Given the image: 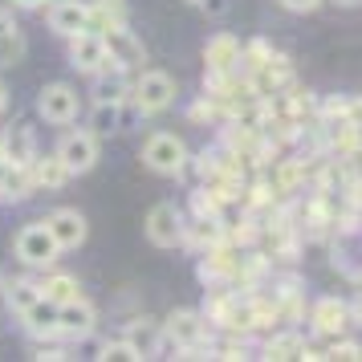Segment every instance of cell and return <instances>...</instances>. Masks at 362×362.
<instances>
[{
    "instance_id": "11",
    "label": "cell",
    "mask_w": 362,
    "mask_h": 362,
    "mask_svg": "<svg viewBox=\"0 0 362 362\" xmlns=\"http://www.w3.org/2000/svg\"><path fill=\"white\" fill-rule=\"evenodd\" d=\"M94 326H98V313H94L90 301L74 297L66 305H57V334H66V338H90Z\"/></svg>"
},
{
    "instance_id": "10",
    "label": "cell",
    "mask_w": 362,
    "mask_h": 362,
    "mask_svg": "<svg viewBox=\"0 0 362 362\" xmlns=\"http://www.w3.org/2000/svg\"><path fill=\"white\" fill-rule=\"evenodd\" d=\"M45 224H49L53 240L62 245V252H69V248H82L86 245V216L78 212V208H57V212L45 216Z\"/></svg>"
},
{
    "instance_id": "14",
    "label": "cell",
    "mask_w": 362,
    "mask_h": 362,
    "mask_svg": "<svg viewBox=\"0 0 362 362\" xmlns=\"http://www.w3.org/2000/svg\"><path fill=\"white\" fill-rule=\"evenodd\" d=\"M350 326V305L338 301V297H322L317 305H313V329L317 334H342Z\"/></svg>"
},
{
    "instance_id": "16",
    "label": "cell",
    "mask_w": 362,
    "mask_h": 362,
    "mask_svg": "<svg viewBox=\"0 0 362 362\" xmlns=\"http://www.w3.org/2000/svg\"><path fill=\"white\" fill-rule=\"evenodd\" d=\"M21 322H25V329L33 338H49V334H57V305L45 301V297H37L33 305L21 313Z\"/></svg>"
},
{
    "instance_id": "6",
    "label": "cell",
    "mask_w": 362,
    "mask_h": 362,
    "mask_svg": "<svg viewBox=\"0 0 362 362\" xmlns=\"http://www.w3.org/2000/svg\"><path fill=\"white\" fill-rule=\"evenodd\" d=\"M69 41V66L78 69V74H98V69L110 66V53H106V41H102V33H94V29H82V33L66 37Z\"/></svg>"
},
{
    "instance_id": "27",
    "label": "cell",
    "mask_w": 362,
    "mask_h": 362,
    "mask_svg": "<svg viewBox=\"0 0 362 362\" xmlns=\"http://www.w3.org/2000/svg\"><path fill=\"white\" fill-rule=\"evenodd\" d=\"M49 0H13V8H25V13H33V8H45Z\"/></svg>"
},
{
    "instance_id": "15",
    "label": "cell",
    "mask_w": 362,
    "mask_h": 362,
    "mask_svg": "<svg viewBox=\"0 0 362 362\" xmlns=\"http://www.w3.org/2000/svg\"><path fill=\"white\" fill-rule=\"evenodd\" d=\"M21 57H25V33L13 21V13L0 8V66H17Z\"/></svg>"
},
{
    "instance_id": "4",
    "label": "cell",
    "mask_w": 362,
    "mask_h": 362,
    "mask_svg": "<svg viewBox=\"0 0 362 362\" xmlns=\"http://www.w3.org/2000/svg\"><path fill=\"white\" fill-rule=\"evenodd\" d=\"M131 98L139 106V115H163L167 106L175 102V78L163 69H147L139 82L131 86Z\"/></svg>"
},
{
    "instance_id": "5",
    "label": "cell",
    "mask_w": 362,
    "mask_h": 362,
    "mask_svg": "<svg viewBox=\"0 0 362 362\" xmlns=\"http://www.w3.org/2000/svg\"><path fill=\"white\" fill-rule=\"evenodd\" d=\"M57 159L69 175H86L98 163V131H66L57 143Z\"/></svg>"
},
{
    "instance_id": "19",
    "label": "cell",
    "mask_w": 362,
    "mask_h": 362,
    "mask_svg": "<svg viewBox=\"0 0 362 362\" xmlns=\"http://www.w3.org/2000/svg\"><path fill=\"white\" fill-rule=\"evenodd\" d=\"M94 78H98L94 102H122V98H127V82H122V69H115V78H106V69H98Z\"/></svg>"
},
{
    "instance_id": "32",
    "label": "cell",
    "mask_w": 362,
    "mask_h": 362,
    "mask_svg": "<svg viewBox=\"0 0 362 362\" xmlns=\"http://www.w3.org/2000/svg\"><path fill=\"white\" fill-rule=\"evenodd\" d=\"M102 4H118V0H102Z\"/></svg>"
},
{
    "instance_id": "8",
    "label": "cell",
    "mask_w": 362,
    "mask_h": 362,
    "mask_svg": "<svg viewBox=\"0 0 362 362\" xmlns=\"http://www.w3.org/2000/svg\"><path fill=\"white\" fill-rule=\"evenodd\" d=\"M94 25V8L82 0H53L49 4V29L57 37H74Z\"/></svg>"
},
{
    "instance_id": "23",
    "label": "cell",
    "mask_w": 362,
    "mask_h": 362,
    "mask_svg": "<svg viewBox=\"0 0 362 362\" xmlns=\"http://www.w3.org/2000/svg\"><path fill=\"white\" fill-rule=\"evenodd\" d=\"M37 175H41V183H45V187H57V183L66 180L69 171H66V167H62V159H57V155H53V159H49V163H45V167H41V171H37Z\"/></svg>"
},
{
    "instance_id": "18",
    "label": "cell",
    "mask_w": 362,
    "mask_h": 362,
    "mask_svg": "<svg viewBox=\"0 0 362 362\" xmlns=\"http://www.w3.org/2000/svg\"><path fill=\"white\" fill-rule=\"evenodd\" d=\"M204 57H208V66H212V69H228L232 62H240V45H236L228 33H220V37H212V41H208Z\"/></svg>"
},
{
    "instance_id": "30",
    "label": "cell",
    "mask_w": 362,
    "mask_h": 362,
    "mask_svg": "<svg viewBox=\"0 0 362 362\" xmlns=\"http://www.w3.org/2000/svg\"><path fill=\"white\" fill-rule=\"evenodd\" d=\"M334 4H342V8H354V4H362V0H334Z\"/></svg>"
},
{
    "instance_id": "12",
    "label": "cell",
    "mask_w": 362,
    "mask_h": 362,
    "mask_svg": "<svg viewBox=\"0 0 362 362\" xmlns=\"http://www.w3.org/2000/svg\"><path fill=\"white\" fill-rule=\"evenodd\" d=\"M122 342L134 350V358H155V354H159V346H163V326H159V322H151V317H139V322L127 326Z\"/></svg>"
},
{
    "instance_id": "22",
    "label": "cell",
    "mask_w": 362,
    "mask_h": 362,
    "mask_svg": "<svg viewBox=\"0 0 362 362\" xmlns=\"http://www.w3.org/2000/svg\"><path fill=\"white\" fill-rule=\"evenodd\" d=\"M94 131H118V102H98L94 106Z\"/></svg>"
},
{
    "instance_id": "25",
    "label": "cell",
    "mask_w": 362,
    "mask_h": 362,
    "mask_svg": "<svg viewBox=\"0 0 362 362\" xmlns=\"http://www.w3.org/2000/svg\"><path fill=\"white\" fill-rule=\"evenodd\" d=\"M232 0H199V8H204V17H224L228 13Z\"/></svg>"
},
{
    "instance_id": "29",
    "label": "cell",
    "mask_w": 362,
    "mask_h": 362,
    "mask_svg": "<svg viewBox=\"0 0 362 362\" xmlns=\"http://www.w3.org/2000/svg\"><path fill=\"white\" fill-rule=\"evenodd\" d=\"M350 313H354V322H362V293H358V301L350 305Z\"/></svg>"
},
{
    "instance_id": "28",
    "label": "cell",
    "mask_w": 362,
    "mask_h": 362,
    "mask_svg": "<svg viewBox=\"0 0 362 362\" xmlns=\"http://www.w3.org/2000/svg\"><path fill=\"white\" fill-rule=\"evenodd\" d=\"M4 110H8V86L0 82V115H4Z\"/></svg>"
},
{
    "instance_id": "26",
    "label": "cell",
    "mask_w": 362,
    "mask_h": 362,
    "mask_svg": "<svg viewBox=\"0 0 362 362\" xmlns=\"http://www.w3.org/2000/svg\"><path fill=\"white\" fill-rule=\"evenodd\" d=\"M281 4H285L289 13H313V8H317L322 0H281Z\"/></svg>"
},
{
    "instance_id": "21",
    "label": "cell",
    "mask_w": 362,
    "mask_h": 362,
    "mask_svg": "<svg viewBox=\"0 0 362 362\" xmlns=\"http://www.w3.org/2000/svg\"><path fill=\"white\" fill-rule=\"evenodd\" d=\"M29 159H33V139H29V131H25V127L8 131V163L25 167Z\"/></svg>"
},
{
    "instance_id": "7",
    "label": "cell",
    "mask_w": 362,
    "mask_h": 362,
    "mask_svg": "<svg viewBox=\"0 0 362 362\" xmlns=\"http://www.w3.org/2000/svg\"><path fill=\"white\" fill-rule=\"evenodd\" d=\"M143 228H147V240L155 248H175L183 240V212L175 204H155Z\"/></svg>"
},
{
    "instance_id": "1",
    "label": "cell",
    "mask_w": 362,
    "mask_h": 362,
    "mask_svg": "<svg viewBox=\"0 0 362 362\" xmlns=\"http://www.w3.org/2000/svg\"><path fill=\"white\" fill-rule=\"evenodd\" d=\"M143 163H147V171H155V175H180L183 167H187V147H183L180 134L155 131L147 143H143Z\"/></svg>"
},
{
    "instance_id": "9",
    "label": "cell",
    "mask_w": 362,
    "mask_h": 362,
    "mask_svg": "<svg viewBox=\"0 0 362 362\" xmlns=\"http://www.w3.org/2000/svg\"><path fill=\"white\" fill-rule=\"evenodd\" d=\"M102 41H106V53H110V66H118V69L143 66V41L131 29L110 25V29H102Z\"/></svg>"
},
{
    "instance_id": "2",
    "label": "cell",
    "mask_w": 362,
    "mask_h": 362,
    "mask_svg": "<svg viewBox=\"0 0 362 362\" xmlns=\"http://www.w3.org/2000/svg\"><path fill=\"white\" fill-rule=\"evenodd\" d=\"M62 257V245L53 240V232L45 220H37V224H25L17 232V261L29 264V269H49L53 261Z\"/></svg>"
},
{
    "instance_id": "31",
    "label": "cell",
    "mask_w": 362,
    "mask_h": 362,
    "mask_svg": "<svg viewBox=\"0 0 362 362\" xmlns=\"http://www.w3.org/2000/svg\"><path fill=\"white\" fill-rule=\"evenodd\" d=\"M183 4H199V0H183Z\"/></svg>"
},
{
    "instance_id": "13",
    "label": "cell",
    "mask_w": 362,
    "mask_h": 362,
    "mask_svg": "<svg viewBox=\"0 0 362 362\" xmlns=\"http://www.w3.org/2000/svg\"><path fill=\"white\" fill-rule=\"evenodd\" d=\"M163 334L171 338L175 346H183V350H192V346L204 338V317H199L196 310H175L171 317H167Z\"/></svg>"
},
{
    "instance_id": "17",
    "label": "cell",
    "mask_w": 362,
    "mask_h": 362,
    "mask_svg": "<svg viewBox=\"0 0 362 362\" xmlns=\"http://www.w3.org/2000/svg\"><path fill=\"white\" fill-rule=\"evenodd\" d=\"M37 289H41V297L53 301V305H66L74 297H82V285H78V277H69V273H53V277H45Z\"/></svg>"
},
{
    "instance_id": "24",
    "label": "cell",
    "mask_w": 362,
    "mask_h": 362,
    "mask_svg": "<svg viewBox=\"0 0 362 362\" xmlns=\"http://www.w3.org/2000/svg\"><path fill=\"white\" fill-rule=\"evenodd\" d=\"M98 358H134V350H131L127 342H106Z\"/></svg>"
},
{
    "instance_id": "3",
    "label": "cell",
    "mask_w": 362,
    "mask_h": 362,
    "mask_svg": "<svg viewBox=\"0 0 362 362\" xmlns=\"http://www.w3.org/2000/svg\"><path fill=\"white\" fill-rule=\"evenodd\" d=\"M82 110V98H78V90L69 82H49L41 86V94H37V115L45 118L49 127H69L74 118Z\"/></svg>"
},
{
    "instance_id": "20",
    "label": "cell",
    "mask_w": 362,
    "mask_h": 362,
    "mask_svg": "<svg viewBox=\"0 0 362 362\" xmlns=\"http://www.w3.org/2000/svg\"><path fill=\"white\" fill-rule=\"evenodd\" d=\"M4 297H8V310L25 313L37 297H41V289H37V285H29V281H13V285H4Z\"/></svg>"
}]
</instances>
